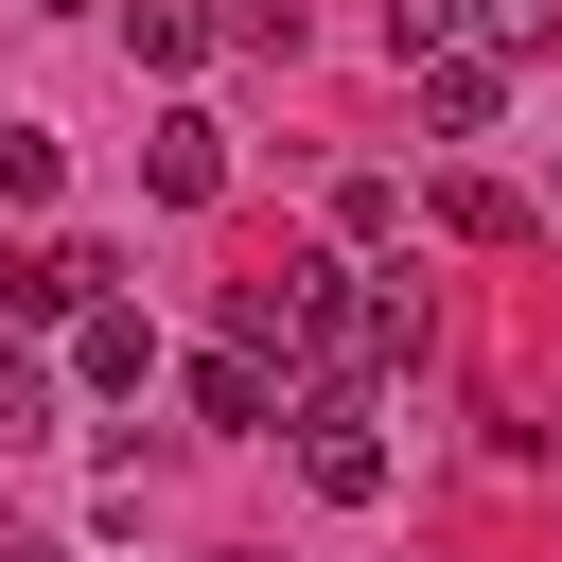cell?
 <instances>
[{
  "instance_id": "cell-8",
  "label": "cell",
  "mask_w": 562,
  "mask_h": 562,
  "mask_svg": "<svg viewBox=\"0 0 562 562\" xmlns=\"http://www.w3.org/2000/svg\"><path fill=\"white\" fill-rule=\"evenodd\" d=\"M422 211H439V228H457V246H527V193H509V176H439V193H422Z\"/></svg>"
},
{
  "instance_id": "cell-5",
  "label": "cell",
  "mask_w": 562,
  "mask_h": 562,
  "mask_svg": "<svg viewBox=\"0 0 562 562\" xmlns=\"http://www.w3.org/2000/svg\"><path fill=\"white\" fill-rule=\"evenodd\" d=\"M70 386H88V404L158 386V334H140V299H70Z\"/></svg>"
},
{
  "instance_id": "cell-2",
  "label": "cell",
  "mask_w": 562,
  "mask_h": 562,
  "mask_svg": "<svg viewBox=\"0 0 562 562\" xmlns=\"http://www.w3.org/2000/svg\"><path fill=\"white\" fill-rule=\"evenodd\" d=\"M281 422H299V474H316V509H386V422H369V386H299Z\"/></svg>"
},
{
  "instance_id": "cell-15",
  "label": "cell",
  "mask_w": 562,
  "mask_h": 562,
  "mask_svg": "<svg viewBox=\"0 0 562 562\" xmlns=\"http://www.w3.org/2000/svg\"><path fill=\"white\" fill-rule=\"evenodd\" d=\"M53 18H70V0H53Z\"/></svg>"
},
{
  "instance_id": "cell-13",
  "label": "cell",
  "mask_w": 562,
  "mask_h": 562,
  "mask_svg": "<svg viewBox=\"0 0 562 562\" xmlns=\"http://www.w3.org/2000/svg\"><path fill=\"white\" fill-rule=\"evenodd\" d=\"M0 439H53V369L35 351H0Z\"/></svg>"
},
{
  "instance_id": "cell-6",
  "label": "cell",
  "mask_w": 562,
  "mask_h": 562,
  "mask_svg": "<svg viewBox=\"0 0 562 562\" xmlns=\"http://www.w3.org/2000/svg\"><path fill=\"white\" fill-rule=\"evenodd\" d=\"M176 404H193L211 439H281V369H263V351H193V369H176Z\"/></svg>"
},
{
  "instance_id": "cell-10",
  "label": "cell",
  "mask_w": 562,
  "mask_h": 562,
  "mask_svg": "<svg viewBox=\"0 0 562 562\" xmlns=\"http://www.w3.org/2000/svg\"><path fill=\"white\" fill-rule=\"evenodd\" d=\"M334 246H404V176H334Z\"/></svg>"
},
{
  "instance_id": "cell-7",
  "label": "cell",
  "mask_w": 562,
  "mask_h": 562,
  "mask_svg": "<svg viewBox=\"0 0 562 562\" xmlns=\"http://www.w3.org/2000/svg\"><path fill=\"white\" fill-rule=\"evenodd\" d=\"M299 316H316V263H263V281H228V351H263V369H299Z\"/></svg>"
},
{
  "instance_id": "cell-12",
  "label": "cell",
  "mask_w": 562,
  "mask_h": 562,
  "mask_svg": "<svg viewBox=\"0 0 562 562\" xmlns=\"http://www.w3.org/2000/svg\"><path fill=\"white\" fill-rule=\"evenodd\" d=\"M457 35H474V53H544V35H562V0H457Z\"/></svg>"
},
{
  "instance_id": "cell-11",
  "label": "cell",
  "mask_w": 562,
  "mask_h": 562,
  "mask_svg": "<svg viewBox=\"0 0 562 562\" xmlns=\"http://www.w3.org/2000/svg\"><path fill=\"white\" fill-rule=\"evenodd\" d=\"M53 176H70V140H53V123H0V193H18V211H53Z\"/></svg>"
},
{
  "instance_id": "cell-4",
  "label": "cell",
  "mask_w": 562,
  "mask_h": 562,
  "mask_svg": "<svg viewBox=\"0 0 562 562\" xmlns=\"http://www.w3.org/2000/svg\"><path fill=\"white\" fill-rule=\"evenodd\" d=\"M140 193H158V211H211V193H228V123H211V105H158V140H140Z\"/></svg>"
},
{
  "instance_id": "cell-14",
  "label": "cell",
  "mask_w": 562,
  "mask_h": 562,
  "mask_svg": "<svg viewBox=\"0 0 562 562\" xmlns=\"http://www.w3.org/2000/svg\"><path fill=\"white\" fill-rule=\"evenodd\" d=\"M0 562H53V544H0Z\"/></svg>"
},
{
  "instance_id": "cell-9",
  "label": "cell",
  "mask_w": 562,
  "mask_h": 562,
  "mask_svg": "<svg viewBox=\"0 0 562 562\" xmlns=\"http://www.w3.org/2000/svg\"><path fill=\"white\" fill-rule=\"evenodd\" d=\"M211 35H228V18H211V0H140V18H123V53H140V70H193V53H211Z\"/></svg>"
},
{
  "instance_id": "cell-3",
  "label": "cell",
  "mask_w": 562,
  "mask_h": 562,
  "mask_svg": "<svg viewBox=\"0 0 562 562\" xmlns=\"http://www.w3.org/2000/svg\"><path fill=\"white\" fill-rule=\"evenodd\" d=\"M404 88H422V123H439V140H492V123H509V53H474V35L404 53Z\"/></svg>"
},
{
  "instance_id": "cell-1",
  "label": "cell",
  "mask_w": 562,
  "mask_h": 562,
  "mask_svg": "<svg viewBox=\"0 0 562 562\" xmlns=\"http://www.w3.org/2000/svg\"><path fill=\"white\" fill-rule=\"evenodd\" d=\"M369 369H422V281H351V263H316L299 386H369Z\"/></svg>"
}]
</instances>
